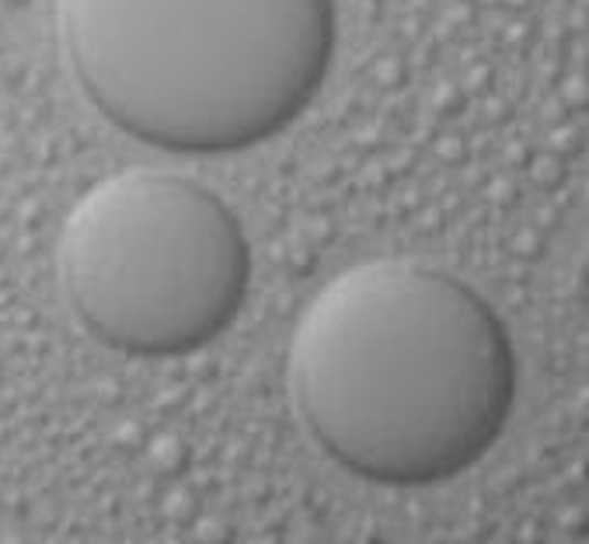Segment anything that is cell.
<instances>
[{
    "mask_svg": "<svg viewBox=\"0 0 589 544\" xmlns=\"http://www.w3.org/2000/svg\"><path fill=\"white\" fill-rule=\"evenodd\" d=\"M290 391L310 436L381 486L471 468L513 412L506 325L465 280L367 262L328 280L290 335Z\"/></svg>",
    "mask_w": 589,
    "mask_h": 544,
    "instance_id": "obj_1",
    "label": "cell"
},
{
    "mask_svg": "<svg viewBox=\"0 0 589 544\" xmlns=\"http://www.w3.org/2000/svg\"><path fill=\"white\" fill-rule=\"evenodd\" d=\"M74 77L130 137L223 154L297 116L325 77L331 0H59Z\"/></svg>",
    "mask_w": 589,
    "mask_h": 544,
    "instance_id": "obj_2",
    "label": "cell"
},
{
    "mask_svg": "<svg viewBox=\"0 0 589 544\" xmlns=\"http://www.w3.org/2000/svg\"><path fill=\"white\" fill-rule=\"evenodd\" d=\"M63 297L105 346L172 356L209 342L234 318L248 244L206 185L126 167L74 199L56 244Z\"/></svg>",
    "mask_w": 589,
    "mask_h": 544,
    "instance_id": "obj_3",
    "label": "cell"
}]
</instances>
